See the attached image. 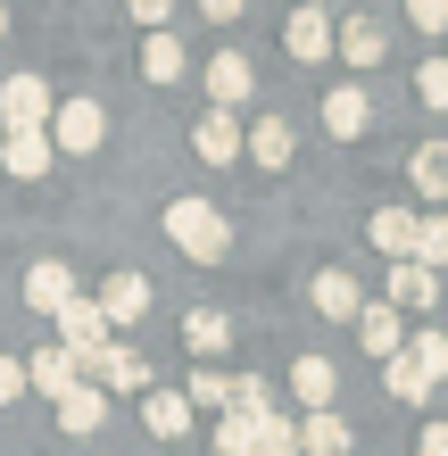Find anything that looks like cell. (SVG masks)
<instances>
[{
    "mask_svg": "<svg viewBox=\"0 0 448 456\" xmlns=\"http://www.w3.org/2000/svg\"><path fill=\"white\" fill-rule=\"evenodd\" d=\"M257 456H299V432H291V415H282V407L257 415Z\"/></svg>",
    "mask_w": 448,
    "mask_h": 456,
    "instance_id": "cell-28",
    "label": "cell"
},
{
    "mask_svg": "<svg viewBox=\"0 0 448 456\" xmlns=\"http://www.w3.org/2000/svg\"><path fill=\"white\" fill-rule=\"evenodd\" d=\"M241 150L257 158V167H291V117H257L241 133Z\"/></svg>",
    "mask_w": 448,
    "mask_h": 456,
    "instance_id": "cell-21",
    "label": "cell"
},
{
    "mask_svg": "<svg viewBox=\"0 0 448 456\" xmlns=\"http://www.w3.org/2000/svg\"><path fill=\"white\" fill-rule=\"evenodd\" d=\"M390 398H407V407H415V398H432V382H424V373L407 365V348L390 357Z\"/></svg>",
    "mask_w": 448,
    "mask_h": 456,
    "instance_id": "cell-32",
    "label": "cell"
},
{
    "mask_svg": "<svg viewBox=\"0 0 448 456\" xmlns=\"http://www.w3.org/2000/svg\"><path fill=\"white\" fill-rule=\"evenodd\" d=\"M183 398H191V407H232V382H224V373H191Z\"/></svg>",
    "mask_w": 448,
    "mask_h": 456,
    "instance_id": "cell-33",
    "label": "cell"
},
{
    "mask_svg": "<svg viewBox=\"0 0 448 456\" xmlns=\"http://www.w3.org/2000/svg\"><path fill=\"white\" fill-rule=\"evenodd\" d=\"M100 142H109V109H100V100H59V109H50V150L92 158Z\"/></svg>",
    "mask_w": 448,
    "mask_h": 456,
    "instance_id": "cell-2",
    "label": "cell"
},
{
    "mask_svg": "<svg viewBox=\"0 0 448 456\" xmlns=\"http://www.w3.org/2000/svg\"><path fill=\"white\" fill-rule=\"evenodd\" d=\"M50 133H9V142H0V175H17V183H42L50 175Z\"/></svg>",
    "mask_w": 448,
    "mask_h": 456,
    "instance_id": "cell-12",
    "label": "cell"
},
{
    "mask_svg": "<svg viewBox=\"0 0 448 456\" xmlns=\"http://www.w3.org/2000/svg\"><path fill=\"white\" fill-rule=\"evenodd\" d=\"M100 315H109V332H117V324H142V315H150V282L134 274V265L100 282Z\"/></svg>",
    "mask_w": 448,
    "mask_h": 456,
    "instance_id": "cell-9",
    "label": "cell"
},
{
    "mask_svg": "<svg viewBox=\"0 0 448 456\" xmlns=\"http://www.w3.org/2000/svg\"><path fill=\"white\" fill-rule=\"evenodd\" d=\"M50 109H59V100H50L42 75H9V84H0V125L9 133H50Z\"/></svg>",
    "mask_w": 448,
    "mask_h": 456,
    "instance_id": "cell-3",
    "label": "cell"
},
{
    "mask_svg": "<svg viewBox=\"0 0 448 456\" xmlns=\"http://www.w3.org/2000/svg\"><path fill=\"white\" fill-rule=\"evenodd\" d=\"M125 17L150 25V34H167V17H175V0H125Z\"/></svg>",
    "mask_w": 448,
    "mask_h": 456,
    "instance_id": "cell-36",
    "label": "cell"
},
{
    "mask_svg": "<svg viewBox=\"0 0 448 456\" xmlns=\"http://www.w3.org/2000/svg\"><path fill=\"white\" fill-rule=\"evenodd\" d=\"M415 265H448V216H424V232H415Z\"/></svg>",
    "mask_w": 448,
    "mask_h": 456,
    "instance_id": "cell-30",
    "label": "cell"
},
{
    "mask_svg": "<svg viewBox=\"0 0 448 456\" xmlns=\"http://www.w3.org/2000/svg\"><path fill=\"white\" fill-rule=\"evenodd\" d=\"M415 232H424V216H415V208H382V216H374V249L415 257Z\"/></svg>",
    "mask_w": 448,
    "mask_h": 456,
    "instance_id": "cell-23",
    "label": "cell"
},
{
    "mask_svg": "<svg viewBox=\"0 0 448 456\" xmlns=\"http://www.w3.org/2000/svg\"><path fill=\"white\" fill-rule=\"evenodd\" d=\"M17 398H25V365L0 357V407H17Z\"/></svg>",
    "mask_w": 448,
    "mask_h": 456,
    "instance_id": "cell-37",
    "label": "cell"
},
{
    "mask_svg": "<svg viewBox=\"0 0 448 456\" xmlns=\"http://www.w3.org/2000/svg\"><path fill=\"white\" fill-rule=\"evenodd\" d=\"M282 50H291L299 67H324V59H332V17H324V9H291V25H282Z\"/></svg>",
    "mask_w": 448,
    "mask_h": 456,
    "instance_id": "cell-7",
    "label": "cell"
},
{
    "mask_svg": "<svg viewBox=\"0 0 448 456\" xmlns=\"http://www.w3.org/2000/svg\"><path fill=\"white\" fill-rule=\"evenodd\" d=\"M200 75H208V100H216V109H224V117H232V109H241V100L257 92V67L241 59V50H216V59H208Z\"/></svg>",
    "mask_w": 448,
    "mask_h": 456,
    "instance_id": "cell-6",
    "label": "cell"
},
{
    "mask_svg": "<svg viewBox=\"0 0 448 456\" xmlns=\"http://www.w3.org/2000/svg\"><path fill=\"white\" fill-rule=\"evenodd\" d=\"M357 307H365V290H357V274H315V315H332V324H357Z\"/></svg>",
    "mask_w": 448,
    "mask_h": 456,
    "instance_id": "cell-16",
    "label": "cell"
},
{
    "mask_svg": "<svg viewBox=\"0 0 448 456\" xmlns=\"http://www.w3.org/2000/svg\"><path fill=\"white\" fill-rule=\"evenodd\" d=\"M415 456H448V423H424V440H415Z\"/></svg>",
    "mask_w": 448,
    "mask_h": 456,
    "instance_id": "cell-39",
    "label": "cell"
},
{
    "mask_svg": "<svg viewBox=\"0 0 448 456\" xmlns=\"http://www.w3.org/2000/svg\"><path fill=\"white\" fill-rule=\"evenodd\" d=\"M415 92H424V109H448V59H424V75H415Z\"/></svg>",
    "mask_w": 448,
    "mask_h": 456,
    "instance_id": "cell-34",
    "label": "cell"
},
{
    "mask_svg": "<svg viewBox=\"0 0 448 456\" xmlns=\"http://www.w3.org/2000/svg\"><path fill=\"white\" fill-rule=\"evenodd\" d=\"M332 390H340V373H332V357H299L291 365V398L315 415V407H332Z\"/></svg>",
    "mask_w": 448,
    "mask_h": 456,
    "instance_id": "cell-20",
    "label": "cell"
},
{
    "mask_svg": "<svg viewBox=\"0 0 448 456\" xmlns=\"http://www.w3.org/2000/svg\"><path fill=\"white\" fill-rule=\"evenodd\" d=\"M407 25L415 34H448V0H407Z\"/></svg>",
    "mask_w": 448,
    "mask_h": 456,
    "instance_id": "cell-35",
    "label": "cell"
},
{
    "mask_svg": "<svg viewBox=\"0 0 448 456\" xmlns=\"http://www.w3.org/2000/svg\"><path fill=\"white\" fill-rule=\"evenodd\" d=\"M390 307L432 315L440 307V274H432V265H415V257H399V265H390Z\"/></svg>",
    "mask_w": 448,
    "mask_h": 456,
    "instance_id": "cell-8",
    "label": "cell"
},
{
    "mask_svg": "<svg viewBox=\"0 0 448 456\" xmlns=\"http://www.w3.org/2000/svg\"><path fill=\"white\" fill-rule=\"evenodd\" d=\"M332 50H340V59H349V67H382L390 34H382L374 17H349V25H340V34H332Z\"/></svg>",
    "mask_w": 448,
    "mask_h": 456,
    "instance_id": "cell-18",
    "label": "cell"
},
{
    "mask_svg": "<svg viewBox=\"0 0 448 456\" xmlns=\"http://www.w3.org/2000/svg\"><path fill=\"white\" fill-rule=\"evenodd\" d=\"M266 407H274V390L257 382V373H241V382H232V407H224V415H266Z\"/></svg>",
    "mask_w": 448,
    "mask_h": 456,
    "instance_id": "cell-31",
    "label": "cell"
},
{
    "mask_svg": "<svg viewBox=\"0 0 448 456\" xmlns=\"http://www.w3.org/2000/svg\"><path fill=\"white\" fill-rule=\"evenodd\" d=\"M142 75H150V84H183V42L175 34H150L142 42Z\"/></svg>",
    "mask_w": 448,
    "mask_h": 456,
    "instance_id": "cell-26",
    "label": "cell"
},
{
    "mask_svg": "<svg viewBox=\"0 0 448 456\" xmlns=\"http://www.w3.org/2000/svg\"><path fill=\"white\" fill-rule=\"evenodd\" d=\"M67 299H75V274H67L59 257H42V265H25V307H34V315H59Z\"/></svg>",
    "mask_w": 448,
    "mask_h": 456,
    "instance_id": "cell-10",
    "label": "cell"
},
{
    "mask_svg": "<svg viewBox=\"0 0 448 456\" xmlns=\"http://www.w3.org/2000/svg\"><path fill=\"white\" fill-rule=\"evenodd\" d=\"M307 9H332V0H307Z\"/></svg>",
    "mask_w": 448,
    "mask_h": 456,
    "instance_id": "cell-41",
    "label": "cell"
},
{
    "mask_svg": "<svg viewBox=\"0 0 448 456\" xmlns=\"http://www.w3.org/2000/svg\"><path fill=\"white\" fill-rule=\"evenodd\" d=\"M407 183H415L424 200H448V142H424V150H415V158H407Z\"/></svg>",
    "mask_w": 448,
    "mask_h": 456,
    "instance_id": "cell-24",
    "label": "cell"
},
{
    "mask_svg": "<svg viewBox=\"0 0 448 456\" xmlns=\"http://www.w3.org/2000/svg\"><path fill=\"white\" fill-rule=\"evenodd\" d=\"M299 456H349V423H340L332 407H315L299 423Z\"/></svg>",
    "mask_w": 448,
    "mask_h": 456,
    "instance_id": "cell-22",
    "label": "cell"
},
{
    "mask_svg": "<svg viewBox=\"0 0 448 456\" xmlns=\"http://www.w3.org/2000/svg\"><path fill=\"white\" fill-rule=\"evenodd\" d=\"M357 348H365V357H399V348H407V332H399V307H374V299H365L357 307Z\"/></svg>",
    "mask_w": 448,
    "mask_h": 456,
    "instance_id": "cell-11",
    "label": "cell"
},
{
    "mask_svg": "<svg viewBox=\"0 0 448 456\" xmlns=\"http://www.w3.org/2000/svg\"><path fill=\"white\" fill-rule=\"evenodd\" d=\"M365 125H374V100H365L357 84H340V92L324 100V133H332V142H357Z\"/></svg>",
    "mask_w": 448,
    "mask_h": 456,
    "instance_id": "cell-14",
    "label": "cell"
},
{
    "mask_svg": "<svg viewBox=\"0 0 448 456\" xmlns=\"http://www.w3.org/2000/svg\"><path fill=\"white\" fill-rule=\"evenodd\" d=\"M191 150L208 158V167H232V158H241V125H232L224 109H208V117H200V133H191Z\"/></svg>",
    "mask_w": 448,
    "mask_h": 456,
    "instance_id": "cell-19",
    "label": "cell"
},
{
    "mask_svg": "<svg viewBox=\"0 0 448 456\" xmlns=\"http://www.w3.org/2000/svg\"><path fill=\"white\" fill-rule=\"evenodd\" d=\"M75 382H84V357H75V348H59V340H50V348H34V357H25V390H42L50 407H59Z\"/></svg>",
    "mask_w": 448,
    "mask_h": 456,
    "instance_id": "cell-5",
    "label": "cell"
},
{
    "mask_svg": "<svg viewBox=\"0 0 448 456\" xmlns=\"http://www.w3.org/2000/svg\"><path fill=\"white\" fill-rule=\"evenodd\" d=\"M167 240H175L191 265H224L232 224H224V208H208V200H175V208H167Z\"/></svg>",
    "mask_w": 448,
    "mask_h": 456,
    "instance_id": "cell-1",
    "label": "cell"
},
{
    "mask_svg": "<svg viewBox=\"0 0 448 456\" xmlns=\"http://www.w3.org/2000/svg\"><path fill=\"white\" fill-rule=\"evenodd\" d=\"M407 365L440 390V382H448V332H415V340H407Z\"/></svg>",
    "mask_w": 448,
    "mask_h": 456,
    "instance_id": "cell-27",
    "label": "cell"
},
{
    "mask_svg": "<svg viewBox=\"0 0 448 456\" xmlns=\"http://www.w3.org/2000/svg\"><path fill=\"white\" fill-rule=\"evenodd\" d=\"M92 373H100V390H150V357H142V348H125V340L100 348Z\"/></svg>",
    "mask_w": 448,
    "mask_h": 456,
    "instance_id": "cell-13",
    "label": "cell"
},
{
    "mask_svg": "<svg viewBox=\"0 0 448 456\" xmlns=\"http://www.w3.org/2000/svg\"><path fill=\"white\" fill-rule=\"evenodd\" d=\"M216 456H257V415H224L216 423Z\"/></svg>",
    "mask_w": 448,
    "mask_h": 456,
    "instance_id": "cell-29",
    "label": "cell"
},
{
    "mask_svg": "<svg viewBox=\"0 0 448 456\" xmlns=\"http://www.w3.org/2000/svg\"><path fill=\"white\" fill-rule=\"evenodd\" d=\"M241 9H249V0H200V17H208V25H232Z\"/></svg>",
    "mask_w": 448,
    "mask_h": 456,
    "instance_id": "cell-38",
    "label": "cell"
},
{
    "mask_svg": "<svg viewBox=\"0 0 448 456\" xmlns=\"http://www.w3.org/2000/svg\"><path fill=\"white\" fill-rule=\"evenodd\" d=\"M100 423H109V390H100V382H75L59 398V432H100Z\"/></svg>",
    "mask_w": 448,
    "mask_h": 456,
    "instance_id": "cell-17",
    "label": "cell"
},
{
    "mask_svg": "<svg viewBox=\"0 0 448 456\" xmlns=\"http://www.w3.org/2000/svg\"><path fill=\"white\" fill-rule=\"evenodd\" d=\"M224 340H232V324H224L216 307H191V315H183V348H191V357H216Z\"/></svg>",
    "mask_w": 448,
    "mask_h": 456,
    "instance_id": "cell-25",
    "label": "cell"
},
{
    "mask_svg": "<svg viewBox=\"0 0 448 456\" xmlns=\"http://www.w3.org/2000/svg\"><path fill=\"white\" fill-rule=\"evenodd\" d=\"M142 423L158 440H183V432H191V398H183V390H142Z\"/></svg>",
    "mask_w": 448,
    "mask_h": 456,
    "instance_id": "cell-15",
    "label": "cell"
},
{
    "mask_svg": "<svg viewBox=\"0 0 448 456\" xmlns=\"http://www.w3.org/2000/svg\"><path fill=\"white\" fill-rule=\"evenodd\" d=\"M0 34H9V0H0Z\"/></svg>",
    "mask_w": 448,
    "mask_h": 456,
    "instance_id": "cell-40",
    "label": "cell"
},
{
    "mask_svg": "<svg viewBox=\"0 0 448 456\" xmlns=\"http://www.w3.org/2000/svg\"><path fill=\"white\" fill-rule=\"evenodd\" d=\"M117 332H109V315H100V299H67L59 307V348H75V357H100V348H109Z\"/></svg>",
    "mask_w": 448,
    "mask_h": 456,
    "instance_id": "cell-4",
    "label": "cell"
}]
</instances>
